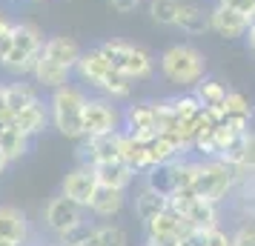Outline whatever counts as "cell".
Here are the masks:
<instances>
[{"label": "cell", "mask_w": 255, "mask_h": 246, "mask_svg": "<svg viewBox=\"0 0 255 246\" xmlns=\"http://www.w3.org/2000/svg\"><path fill=\"white\" fill-rule=\"evenodd\" d=\"M89 235H92V229H89L86 223H78V226H72L69 232H63L60 238H63V244H66V246H81Z\"/></svg>", "instance_id": "f546056e"}, {"label": "cell", "mask_w": 255, "mask_h": 246, "mask_svg": "<svg viewBox=\"0 0 255 246\" xmlns=\"http://www.w3.org/2000/svg\"><path fill=\"white\" fill-rule=\"evenodd\" d=\"M149 246H181L178 235H149Z\"/></svg>", "instance_id": "e575fe53"}, {"label": "cell", "mask_w": 255, "mask_h": 246, "mask_svg": "<svg viewBox=\"0 0 255 246\" xmlns=\"http://www.w3.org/2000/svg\"><path fill=\"white\" fill-rule=\"evenodd\" d=\"M0 152L6 155L9 161H17V158H23V155L29 152V138H26L20 129L9 126V129L0 135Z\"/></svg>", "instance_id": "d4e9b609"}, {"label": "cell", "mask_w": 255, "mask_h": 246, "mask_svg": "<svg viewBox=\"0 0 255 246\" xmlns=\"http://www.w3.org/2000/svg\"><path fill=\"white\" fill-rule=\"evenodd\" d=\"M175 29L181 35H189V37L209 32V9H204L195 0H181V12H178Z\"/></svg>", "instance_id": "9a60e30c"}, {"label": "cell", "mask_w": 255, "mask_h": 246, "mask_svg": "<svg viewBox=\"0 0 255 246\" xmlns=\"http://www.w3.org/2000/svg\"><path fill=\"white\" fill-rule=\"evenodd\" d=\"M98 49L109 58V63L118 72L127 75L129 81H149L158 72V58L146 46L129 43V40H104V43H98Z\"/></svg>", "instance_id": "5b68a950"}, {"label": "cell", "mask_w": 255, "mask_h": 246, "mask_svg": "<svg viewBox=\"0 0 255 246\" xmlns=\"http://www.w3.org/2000/svg\"><path fill=\"white\" fill-rule=\"evenodd\" d=\"M166 209H169V198L161 195V192H155V189H149V186L135 198V212H138L140 221H152L155 215H161Z\"/></svg>", "instance_id": "603a6c76"}, {"label": "cell", "mask_w": 255, "mask_h": 246, "mask_svg": "<svg viewBox=\"0 0 255 246\" xmlns=\"http://www.w3.org/2000/svg\"><path fill=\"white\" fill-rule=\"evenodd\" d=\"M86 92L81 86H60V89H52V97H49V115H52V123L55 129L69 138V141H78V138H86L83 132V106H86Z\"/></svg>", "instance_id": "277c9868"}, {"label": "cell", "mask_w": 255, "mask_h": 246, "mask_svg": "<svg viewBox=\"0 0 255 246\" xmlns=\"http://www.w3.org/2000/svg\"><path fill=\"white\" fill-rule=\"evenodd\" d=\"M124 206V189H115V186H104V183H98L95 189V198L89 203V209L95 215H104V218H112L118 215Z\"/></svg>", "instance_id": "ffe728a7"}, {"label": "cell", "mask_w": 255, "mask_h": 246, "mask_svg": "<svg viewBox=\"0 0 255 246\" xmlns=\"http://www.w3.org/2000/svg\"><path fill=\"white\" fill-rule=\"evenodd\" d=\"M232 186V166L221 158H212L207 164H195V189L198 198H207L212 203L227 198V192Z\"/></svg>", "instance_id": "8992f818"}, {"label": "cell", "mask_w": 255, "mask_h": 246, "mask_svg": "<svg viewBox=\"0 0 255 246\" xmlns=\"http://www.w3.org/2000/svg\"><path fill=\"white\" fill-rule=\"evenodd\" d=\"M149 189L161 192V195H172L175 192V169H172V161L169 164H158L149 169Z\"/></svg>", "instance_id": "484cf974"}, {"label": "cell", "mask_w": 255, "mask_h": 246, "mask_svg": "<svg viewBox=\"0 0 255 246\" xmlns=\"http://www.w3.org/2000/svg\"><path fill=\"white\" fill-rule=\"evenodd\" d=\"M23 3H49V0H23Z\"/></svg>", "instance_id": "b9f144b4"}, {"label": "cell", "mask_w": 255, "mask_h": 246, "mask_svg": "<svg viewBox=\"0 0 255 246\" xmlns=\"http://www.w3.org/2000/svg\"><path fill=\"white\" fill-rule=\"evenodd\" d=\"M78 152L86 161V166L104 164V161H121V132L101 135V138H86V143Z\"/></svg>", "instance_id": "30bf717a"}, {"label": "cell", "mask_w": 255, "mask_h": 246, "mask_svg": "<svg viewBox=\"0 0 255 246\" xmlns=\"http://www.w3.org/2000/svg\"><path fill=\"white\" fill-rule=\"evenodd\" d=\"M207 246H232V238L221 232L218 226H212V229H207Z\"/></svg>", "instance_id": "1f68e13d"}, {"label": "cell", "mask_w": 255, "mask_h": 246, "mask_svg": "<svg viewBox=\"0 0 255 246\" xmlns=\"http://www.w3.org/2000/svg\"><path fill=\"white\" fill-rule=\"evenodd\" d=\"M0 238L23 244L26 241V215L14 206H0Z\"/></svg>", "instance_id": "44dd1931"}, {"label": "cell", "mask_w": 255, "mask_h": 246, "mask_svg": "<svg viewBox=\"0 0 255 246\" xmlns=\"http://www.w3.org/2000/svg\"><path fill=\"white\" fill-rule=\"evenodd\" d=\"M221 117L227 123H232V126H238V129H250V120H253V103H250V97L241 92H230Z\"/></svg>", "instance_id": "d6986e66"}, {"label": "cell", "mask_w": 255, "mask_h": 246, "mask_svg": "<svg viewBox=\"0 0 255 246\" xmlns=\"http://www.w3.org/2000/svg\"><path fill=\"white\" fill-rule=\"evenodd\" d=\"M35 100H40L35 92V86H29V83H6V112L9 115H17V112H23L26 106H32Z\"/></svg>", "instance_id": "cb8c5ba5"}, {"label": "cell", "mask_w": 255, "mask_h": 246, "mask_svg": "<svg viewBox=\"0 0 255 246\" xmlns=\"http://www.w3.org/2000/svg\"><path fill=\"white\" fill-rule=\"evenodd\" d=\"M6 166H9V158H6V155L0 152V175H3V172H6Z\"/></svg>", "instance_id": "ab89813d"}, {"label": "cell", "mask_w": 255, "mask_h": 246, "mask_svg": "<svg viewBox=\"0 0 255 246\" xmlns=\"http://www.w3.org/2000/svg\"><path fill=\"white\" fill-rule=\"evenodd\" d=\"M9 126H12V115L9 112H0V135L9 129Z\"/></svg>", "instance_id": "74e56055"}, {"label": "cell", "mask_w": 255, "mask_h": 246, "mask_svg": "<svg viewBox=\"0 0 255 246\" xmlns=\"http://www.w3.org/2000/svg\"><path fill=\"white\" fill-rule=\"evenodd\" d=\"M12 26H14V20H12L6 12H3V9H0V35H3V32H9Z\"/></svg>", "instance_id": "8d00e7d4"}, {"label": "cell", "mask_w": 255, "mask_h": 246, "mask_svg": "<svg viewBox=\"0 0 255 246\" xmlns=\"http://www.w3.org/2000/svg\"><path fill=\"white\" fill-rule=\"evenodd\" d=\"M0 112H6V83H0Z\"/></svg>", "instance_id": "f35d334b"}, {"label": "cell", "mask_w": 255, "mask_h": 246, "mask_svg": "<svg viewBox=\"0 0 255 246\" xmlns=\"http://www.w3.org/2000/svg\"><path fill=\"white\" fill-rule=\"evenodd\" d=\"M158 72L166 83H175L181 89H195L207 78V58L192 43H172L161 52Z\"/></svg>", "instance_id": "7a4b0ae2"}, {"label": "cell", "mask_w": 255, "mask_h": 246, "mask_svg": "<svg viewBox=\"0 0 255 246\" xmlns=\"http://www.w3.org/2000/svg\"><path fill=\"white\" fill-rule=\"evenodd\" d=\"M209 32L224 37V40H241V37H247V32H250V20H247L244 14L215 3V6L209 9Z\"/></svg>", "instance_id": "ba28073f"}, {"label": "cell", "mask_w": 255, "mask_h": 246, "mask_svg": "<svg viewBox=\"0 0 255 246\" xmlns=\"http://www.w3.org/2000/svg\"><path fill=\"white\" fill-rule=\"evenodd\" d=\"M49 123H52V115H49V103H43V100H35L32 106H26L23 112L12 115V126L14 129H20L26 138L40 135Z\"/></svg>", "instance_id": "5bb4252c"}, {"label": "cell", "mask_w": 255, "mask_h": 246, "mask_svg": "<svg viewBox=\"0 0 255 246\" xmlns=\"http://www.w3.org/2000/svg\"><path fill=\"white\" fill-rule=\"evenodd\" d=\"M109 3V9L118 14H132V12H138L140 9V3L143 0H106Z\"/></svg>", "instance_id": "4dcf8cb0"}, {"label": "cell", "mask_w": 255, "mask_h": 246, "mask_svg": "<svg viewBox=\"0 0 255 246\" xmlns=\"http://www.w3.org/2000/svg\"><path fill=\"white\" fill-rule=\"evenodd\" d=\"M81 246H127V235L118 226H104V229H92V235Z\"/></svg>", "instance_id": "4316f807"}, {"label": "cell", "mask_w": 255, "mask_h": 246, "mask_svg": "<svg viewBox=\"0 0 255 246\" xmlns=\"http://www.w3.org/2000/svg\"><path fill=\"white\" fill-rule=\"evenodd\" d=\"M12 49H14V35H12V29H9V32L0 35V63L12 55Z\"/></svg>", "instance_id": "836d02e7"}, {"label": "cell", "mask_w": 255, "mask_h": 246, "mask_svg": "<svg viewBox=\"0 0 255 246\" xmlns=\"http://www.w3.org/2000/svg\"><path fill=\"white\" fill-rule=\"evenodd\" d=\"M121 120H124V115L112 106L109 97H89L86 106H83V132H86V138H101V135L121 132Z\"/></svg>", "instance_id": "52a82bcc"}, {"label": "cell", "mask_w": 255, "mask_h": 246, "mask_svg": "<svg viewBox=\"0 0 255 246\" xmlns=\"http://www.w3.org/2000/svg\"><path fill=\"white\" fill-rule=\"evenodd\" d=\"M221 6H227V9H232V12L244 14L250 23L255 20V0H218Z\"/></svg>", "instance_id": "f1b7e54d"}, {"label": "cell", "mask_w": 255, "mask_h": 246, "mask_svg": "<svg viewBox=\"0 0 255 246\" xmlns=\"http://www.w3.org/2000/svg\"><path fill=\"white\" fill-rule=\"evenodd\" d=\"M95 189H98V175H95L92 166H78L63 177V195L72 198L75 203H81V206L92 203Z\"/></svg>", "instance_id": "9c48e42d"}, {"label": "cell", "mask_w": 255, "mask_h": 246, "mask_svg": "<svg viewBox=\"0 0 255 246\" xmlns=\"http://www.w3.org/2000/svg\"><path fill=\"white\" fill-rule=\"evenodd\" d=\"M95 175H98V183L104 186H115V189H127L135 177V169L124 161H104V164H95Z\"/></svg>", "instance_id": "2e32d148"}, {"label": "cell", "mask_w": 255, "mask_h": 246, "mask_svg": "<svg viewBox=\"0 0 255 246\" xmlns=\"http://www.w3.org/2000/svg\"><path fill=\"white\" fill-rule=\"evenodd\" d=\"M124 123H127V132L138 135V138H152L161 132V123H158V103H138L129 106L127 115H124Z\"/></svg>", "instance_id": "8fae6325"}, {"label": "cell", "mask_w": 255, "mask_h": 246, "mask_svg": "<svg viewBox=\"0 0 255 246\" xmlns=\"http://www.w3.org/2000/svg\"><path fill=\"white\" fill-rule=\"evenodd\" d=\"M232 246H255V226H244L232 238Z\"/></svg>", "instance_id": "d6a6232c"}, {"label": "cell", "mask_w": 255, "mask_h": 246, "mask_svg": "<svg viewBox=\"0 0 255 246\" xmlns=\"http://www.w3.org/2000/svg\"><path fill=\"white\" fill-rule=\"evenodd\" d=\"M192 94L201 100V106H204V109H209V112L221 115V112H224V106H227V97H230V89H227L221 81L204 78V81L192 89Z\"/></svg>", "instance_id": "e0dca14e"}, {"label": "cell", "mask_w": 255, "mask_h": 246, "mask_svg": "<svg viewBox=\"0 0 255 246\" xmlns=\"http://www.w3.org/2000/svg\"><path fill=\"white\" fill-rule=\"evenodd\" d=\"M0 246H17V244H12V241H6V238H0Z\"/></svg>", "instance_id": "60d3db41"}, {"label": "cell", "mask_w": 255, "mask_h": 246, "mask_svg": "<svg viewBox=\"0 0 255 246\" xmlns=\"http://www.w3.org/2000/svg\"><path fill=\"white\" fill-rule=\"evenodd\" d=\"M75 75H78L86 86H92V89H98L104 97H109V100H127L129 94H132V89H135V81H129L124 72H118L98 46L83 49Z\"/></svg>", "instance_id": "6da1fadb"}, {"label": "cell", "mask_w": 255, "mask_h": 246, "mask_svg": "<svg viewBox=\"0 0 255 246\" xmlns=\"http://www.w3.org/2000/svg\"><path fill=\"white\" fill-rule=\"evenodd\" d=\"M3 3H20V0H3Z\"/></svg>", "instance_id": "7bdbcfd3"}, {"label": "cell", "mask_w": 255, "mask_h": 246, "mask_svg": "<svg viewBox=\"0 0 255 246\" xmlns=\"http://www.w3.org/2000/svg\"><path fill=\"white\" fill-rule=\"evenodd\" d=\"M121 161L129 164L135 172H138V169H149L146 138H138V135H132V132H121Z\"/></svg>", "instance_id": "ac0fdd59"}, {"label": "cell", "mask_w": 255, "mask_h": 246, "mask_svg": "<svg viewBox=\"0 0 255 246\" xmlns=\"http://www.w3.org/2000/svg\"><path fill=\"white\" fill-rule=\"evenodd\" d=\"M232 169H244V172H255V132H247L244 138V149L238 155V164Z\"/></svg>", "instance_id": "83f0119b"}, {"label": "cell", "mask_w": 255, "mask_h": 246, "mask_svg": "<svg viewBox=\"0 0 255 246\" xmlns=\"http://www.w3.org/2000/svg\"><path fill=\"white\" fill-rule=\"evenodd\" d=\"M83 49L66 35H52L46 37V46H43V58L58 63V66H66V69H78V60H81Z\"/></svg>", "instance_id": "4fadbf2b"}, {"label": "cell", "mask_w": 255, "mask_h": 246, "mask_svg": "<svg viewBox=\"0 0 255 246\" xmlns=\"http://www.w3.org/2000/svg\"><path fill=\"white\" fill-rule=\"evenodd\" d=\"M81 203H75L72 198H66V195H60V198H55L52 203L46 206V223L55 229V232H69L72 226H78V223H83L81 218Z\"/></svg>", "instance_id": "7c38bea8"}, {"label": "cell", "mask_w": 255, "mask_h": 246, "mask_svg": "<svg viewBox=\"0 0 255 246\" xmlns=\"http://www.w3.org/2000/svg\"><path fill=\"white\" fill-rule=\"evenodd\" d=\"M178 12H181V0H146V14L161 29H175Z\"/></svg>", "instance_id": "7402d4cb"}, {"label": "cell", "mask_w": 255, "mask_h": 246, "mask_svg": "<svg viewBox=\"0 0 255 246\" xmlns=\"http://www.w3.org/2000/svg\"><path fill=\"white\" fill-rule=\"evenodd\" d=\"M12 35H14V49L0 66L14 78H26V75L32 78L37 69V60L43 55V46H46V35H43L40 26L29 23V20H14Z\"/></svg>", "instance_id": "3957f363"}, {"label": "cell", "mask_w": 255, "mask_h": 246, "mask_svg": "<svg viewBox=\"0 0 255 246\" xmlns=\"http://www.w3.org/2000/svg\"><path fill=\"white\" fill-rule=\"evenodd\" d=\"M244 40H247V49H250V55L255 58V20L250 23V32H247V37H244Z\"/></svg>", "instance_id": "d590c367"}]
</instances>
